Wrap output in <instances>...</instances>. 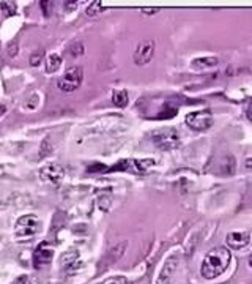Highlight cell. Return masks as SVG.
Returning <instances> with one entry per match:
<instances>
[{"label": "cell", "mask_w": 252, "mask_h": 284, "mask_svg": "<svg viewBox=\"0 0 252 284\" xmlns=\"http://www.w3.org/2000/svg\"><path fill=\"white\" fill-rule=\"evenodd\" d=\"M81 265H82V261L79 258L78 251H68L62 256V267H63V272L68 276L76 275L79 272Z\"/></svg>", "instance_id": "cell-10"}, {"label": "cell", "mask_w": 252, "mask_h": 284, "mask_svg": "<svg viewBox=\"0 0 252 284\" xmlns=\"http://www.w3.org/2000/svg\"><path fill=\"white\" fill-rule=\"evenodd\" d=\"M140 11H142L143 14H148V16H153V14L159 13L161 10H159V8H142Z\"/></svg>", "instance_id": "cell-21"}, {"label": "cell", "mask_w": 252, "mask_h": 284, "mask_svg": "<svg viewBox=\"0 0 252 284\" xmlns=\"http://www.w3.org/2000/svg\"><path fill=\"white\" fill-rule=\"evenodd\" d=\"M5 111H7V108H5V106H2V104H0V116H4V114H5Z\"/></svg>", "instance_id": "cell-23"}, {"label": "cell", "mask_w": 252, "mask_h": 284, "mask_svg": "<svg viewBox=\"0 0 252 284\" xmlns=\"http://www.w3.org/2000/svg\"><path fill=\"white\" fill-rule=\"evenodd\" d=\"M18 54V43H10V46H8V55L10 57H16Z\"/></svg>", "instance_id": "cell-20"}, {"label": "cell", "mask_w": 252, "mask_h": 284, "mask_svg": "<svg viewBox=\"0 0 252 284\" xmlns=\"http://www.w3.org/2000/svg\"><path fill=\"white\" fill-rule=\"evenodd\" d=\"M153 54H155V41L153 40H143L137 45L132 59H134L136 65H145V63H148L152 60Z\"/></svg>", "instance_id": "cell-7"}, {"label": "cell", "mask_w": 252, "mask_h": 284, "mask_svg": "<svg viewBox=\"0 0 252 284\" xmlns=\"http://www.w3.org/2000/svg\"><path fill=\"white\" fill-rule=\"evenodd\" d=\"M180 265V254H172L167 258L161 268V273L158 276V284H169L176 272V268Z\"/></svg>", "instance_id": "cell-8"}, {"label": "cell", "mask_w": 252, "mask_h": 284, "mask_svg": "<svg viewBox=\"0 0 252 284\" xmlns=\"http://www.w3.org/2000/svg\"><path fill=\"white\" fill-rule=\"evenodd\" d=\"M41 231V223L35 215H24L14 226V237L18 240H32Z\"/></svg>", "instance_id": "cell-2"}, {"label": "cell", "mask_w": 252, "mask_h": 284, "mask_svg": "<svg viewBox=\"0 0 252 284\" xmlns=\"http://www.w3.org/2000/svg\"><path fill=\"white\" fill-rule=\"evenodd\" d=\"M152 140L158 149L170 150L178 147L180 144V134L173 128H162V130H156L152 136Z\"/></svg>", "instance_id": "cell-3"}, {"label": "cell", "mask_w": 252, "mask_h": 284, "mask_svg": "<svg viewBox=\"0 0 252 284\" xmlns=\"http://www.w3.org/2000/svg\"><path fill=\"white\" fill-rule=\"evenodd\" d=\"M104 284H128V279L125 276H112L104 281Z\"/></svg>", "instance_id": "cell-19"}, {"label": "cell", "mask_w": 252, "mask_h": 284, "mask_svg": "<svg viewBox=\"0 0 252 284\" xmlns=\"http://www.w3.org/2000/svg\"><path fill=\"white\" fill-rule=\"evenodd\" d=\"M43 57H44V51H43V49L35 51V52L30 55V65H32V66H38V65L43 62Z\"/></svg>", "instance_id": "cell-17"}, {"label": "cell", "mask_w": 252, "mask_h": 284, "mask_svg": "<svg viewBox=\"0 0 252 284\" xmlns=\"http://www.w3.org/2000/svg\"><path fill=\"white\" fill-rule=\"evenodd\" d=\"M62 65V59H60V55H57V54H51L48 59H46V73L51 75V73H55V71L60 68Z\"/></svg>", "instance_id": "cell-13"}, {"label": "cell", "mask_w": 252, "mask_h": 284, "mask_svg": "<svg viewBox=\"0 0 252 284\" xmlns=\"http://www.w3.org/2000/svg\"><path fill=\"white\" fill-rule=\"evenodd\" d=\"M52 256H54V250L51 248V245L48 243V241H43V243H40L38 248L33 253V265H35V268H41V267H46L48 264H51Z\"/></svg>", "instance_id": "cell-9"}, {"label": "cell", "mask_w": 252, "mask_h": 284, "mask_svg": "<svg viewBox=\"0 0 252 284\" xmlns=\"http://www.w3.org/2000/svg\"><path fill=\"white\" fill-rule=\"evenodd\" d=\"M63 179H65V169L57 163L44 166L40 170V180L44 183H51L57 187V185H60L63 182Z\"/></svg>", "instance_id": "cell-6"}, {"label": "cell", "mask_w": 252, "mask_h": 284, "mask_svg": "<svg viewBox=\"0 0 252 284\" xmlns=\"http://www.w3.org/2000/svg\"><path fill=\"white\" fill-rule=\"evenodd\" d=\"M82 79H84L82 68L81 66H71L65 71L63 76L58 79L57 85H58V89L63 90V92H74L76 89L81 87Z\"/></svg>", "instance_id": "cell-4"}, {"label": "cell", "mask_w": 252, "mask_h": 284, "mask_svg": "<svg viewBox=\"0 0 252 284\" xmlns=\"http://www.w3.org/2000/svg\"><path fill=\"white\" fill-rule=\"evenodd\" d=\"M186 125L192 128L194 131H203L208 130L213 125V116L210 111H197L191 112L186 116Z\"/></svg>", "instance_id": "cell-5"}, {"label": "cell", "mask_w": 252, "mask_h": 284, "mask_svg": "<svg viewBox=\"0 0 252 284\" xmlns=\"http://www.w3.org/2000/svg\"><path fill=\"white\" fill-rule=\"evenodd\" d=\"M112 101L117 108H125L129 101L128 98V92L126 90H115L112 93Z\"/></svg>", "instance_id": "cell-14"}, {"label": "cell", "mask_w": 252, "mask_h": 284, "mask_svg": "<svg viewBox=\"0 0 252 284\" xmlns=\"http://www.w3.org/2000/svg\"><path fill=\"white\" fill-rule=\"evenodd\" d=\"M230 251L224 246H218L206 253L200 267V273L205 279H214L227 270L230 264Z\"/></svg>", "instance_id": "cell-1"}, {"label": "cell", "mask_w": 252, "mask_h": 284, "mask_svg": "<svg viewBox=\"0 0 252 284\" xmlns=\"http://www.w3.org/2000/svg\"><path fill=\"white\" fill-rule=\"evenodd\" d=\"M219 59L214 55H208V57H199V59H194L191 62V66L194 69H208L213 68L214 65H218Z\"/></svg>", "instance_id": "cell-12"}, {"label": "cell", "mask_w": 252, "mask_h": 284, "mask_svg": "<svg viewBox=\"0 0 252 284\" xmlns=\"http://www.w3.org/2000/svg\"><path fill=\"white\" fill-rule=\"evenodd\" d=\"M0 10L5 13V16H13L16 13V4L14 2H2L0 4Z\"/></svg>", "instance_id": "cell-15"}, {"label": "cell", "mask_w": 252, "mask_h": 284, "mask_svg": "<svg viewBox=\"0 0 252 284\" xmlns=\"http://www.w3.org/2000/svg\"><path fill=\"white\" fill-rule=\"evenodd\" d=\"M249 241H250L249 232H238V231H235V232L227 234V237H226V243L232 250H243V248H246L249 245Z\"/></svg>", "instance_id": "cell-11"}, {"label": "cell", "mask_w": 252, "mask_h": 284, "mask_svg": "<svg viewBox=\"0 0 252 284\" xmlns=\"http://www.w3.org/2000/svg\"><path fill=\"white\" fill-rule=\"evenodd\" d=\"M104 8H102V4L101 2H92L90 5L87 7L85 13H87V16H95V14H98L99 11H102Z\"/></svg>", "instance_id": "cell-16"}, {"label": "cell", "mask_w": 252, "mask_h": 284, "mask_svg": "<svg viewBox=\"0 0 252 284\" xmlns=\"http://www.w3.org/2000/svg\"><path fill=\"white\" fill-rule=\"evenodd\" d=\"M13 284H28V276H25V275H22V276H19L16 281H14Z\"/></svg>", "instance_id": "cell-22"}, {"label": "cell", "mask_w": 252, "mask_h": 284, "mask_svg": "<svg viewBox=\"0 0 252 284\" xmlns=\"http://www.w3.org/2000/svg\"><path fill=\"white\" fill-rule=\"evenodd\" d=\"M69 54H71L73 57L82 55V54H84V45H82V43H74V45L69 48Z\"/></svg>", "instance_id": "cell-18"}]
</instances>
